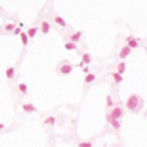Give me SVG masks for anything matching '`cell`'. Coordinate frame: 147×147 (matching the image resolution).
<instances>
[{"instance_id": "obj_1", "label": "cell", "mask_w": 147, "mask_h": 147, "mask_svg": "<svg viewBox=\"0 0 147 147\" xmlns=\"http://www.w3.org/2000/svg\"><path fill=\"white\" fill-rule=\"evenodd\" d=\"M144 106V101H142V98H141L139 95H130L127 98V101H125V108H127L130 112H139L141 111V108Z\"/></svg>"}, {"instance_id": "obj_2", "label": "cell", "mask_w": 147, "mask_h": 147, "mask_svg": "<svg viewBox=\"0 0 147 147\" xmlns=\"http://www.w3.org/2000/svg\"><path fill=\"white\" fill-rule=\"evenodd\" d=\"M57 71L60 76H70L73 73V65L70 63L68 60H62L57 67Z\"/></svg>"}, {"instance_id": "obj_3", "label": "cell", "mask_w": 147, "mask_h": 147, "mask_svg": "<svg viewBox=\"0 0 147 147\" xmlns=\"http://www.w3.org/2000/svg\"><path fill=\"white\" fill-rule=\"evenodd\" d=\"M123 117V109L120 106H112L111 111L108 112V120L111 119H122Z\"/></svg>"}, {"instance_id": "obj_4", "label": "cell", "mask_w": 147, "mask_h": 147, "mask_svg": "<svg viewBox=\"0 0 147 147\" xmlns=\"http://www.w3.org/2000/svg\"><path fill=\"white\" fill-rule=\"evenodd\" d=\"M51 22H49V21H43V22H41L40 24V32H41V35H48L49 32H51Z\"/></svg>"}, {"instance_id": "obj_5", "label": "cell", "mask_w": 147, "mask_h": 147, "mask_svg": "<svg viewBox=\"0 0 147 147\" xmlns=\"http://www.w3.org/2000/svg\"><path fill=\"white\" fill-rule=\"evenodd\" d=\"M131 51H133V49H131L128 45H125L122 49H120V52H119V59H120V60H123V59H127L128 55L131 54Z\"/></svg>"}, {"instance_id": "obj_6", "label": "cell", "mask_w": 147, "mask_h": 147, "mask_svg": "<svg viewBox=\"0 0 147 147\" xmlns=\"http://www.w3.org/2000/svg\"><path fill=\"white\" fill-rule=\"evenodd\" d=\"M22 111L27 112V114H37L38 112V109L32 104V103H24V104H22Z\"/></svg>"}, {"instance_id": "obj_7", "label": "cell", "mask_w": 147, "mask_h": 147, "mask_svg": "<svg viewBox=\"0 0 147 147\" xmlns=\"http://www.w3.org/2000/svg\"><path fill=\"white\" fill-rule=\"evenodd\" d=\"M52 21H54V22H55L57 25H60V27H65V29L68 27V24H67V21L63 19L62 16H59V14H54V16H52Z\"/></svg>"}, {"instance_id": "obj_8", "label": "cell", "mask_w": 147, "mask_h": 147, "mask_svg": "<svg viewBox=\"0 0 147 147\" xmlns=\"http://www.w3.org/2000/svg\"><path fill=\"white\" fill-rule=\"evenodd\" d=\"M82 38V32H73V33L68 35V40L73 41V43H79Z\"/></svg>"}, {"instance_id": "obj_9", "label": "cell", "mask_w": 147, "mask_h": 147, "mask_svg": "<svg viewBox=\"0 0 147 147\" xmlns=\"http://www.w3.org/2000/svg\"><path fill=\"white\" fill-rule=\"evenodd\" d=\"M125 41H127V45L130 46L131 49L139 48V43H138V40H136V38H133V37H127V38H125Z\"/></svg>"}, {"instance_id": "obj_10", "label": "cell", "mask_w": 147, "mask_h": 147, "mask_svg": "<svg viewBox=\"0 0 147 147\" xmlns=\"http://www.w3.org/2000/svg\"><path fill=\"white\" fill-rule=\"evenodd\" d=\"M14 74H16V68H14V65L7 67V70H5V76H7V79H13Z\"/></svg>"}, {"instance_id": "obj_11", "label": "cell", "mask_w": 147, "mask_h": 147, "mask_svg": "<svg viewBox=\"0 0 147 147\" xmlns=\"http://www.w3.org/2000/svg\"><path fill=\"white\" fill-rule=\"evenodd\" d=\"M17 92H19L21 95H27L29 93V86L25 84V82H19V84H17Z\"/></svg>"}, {"instance_id": "obj_12", "label": "cell", "mask_w": 147, "mask_h": 147, "mask_svg": "<svg viewBox=\"0 0 147 147\" xmlns=\"http://www.w3.org/2000/svg\"><path fill=\"white\" fill-rule=\"evenodd\" d=\"M65 49L67 51H78V43H73V41H65Z\"/></svg>"}, {"instance_id": "obj_13", "label": "cell", "mask_w": 147, "mask_h": 147, "mask_svg": "<svg viewBox=\"0 0 147 147\" xmlns=\"http://www.w3.org/2000/svg\"><path fill=\"white\" fill-rule=\"evenodd\" d=\"M38 30H40V25H33V27H30L27 30L29 38H35V37H37V33H38Z\"/></svg>"}, {"instance_id": "obj_14", "label": "cell", "mask_w": 147, "mask_h": 147, "mask_svg": "<svg viewBox=\"0 0 147 147\" xmlns=\"http://www.w3.org/2000/svg\"><path fill=\"white\" fill-rule=\"evenodd\" d=\"M19 37H21V41H22V46L27 48V46H29V35H27V32H21Z\"/></svg>"}, {"instance_id": "obj_15", "label": "cell", "mask_w": 147, "mask_h": 147, "mask_svg": "<svg viewBox=\"0 0 147 147\" xmlns=\"http://www.w3.org/2000/svg\"><path fill=\"white\" fill-rule=\"evenodd\" d=\"M95 79H96V76L93 74V73H87V74H86V78H84V82H86L87 86H89V84L95 82Z\"/></svg>"}, {"instance_id": "obj_16", "label": "cell", "mask_w": 147, "mask_h": 147, "mask_svg": "<svg viewBox=\"0 0 147 147\" xmlns=\"http://www.w3.org/2000/svg\"><path fill=\"white\" fill-rule=\"evenodd\" d=\"M111 76H112V79H114V82H116V84H120V82L123 81V76H122V73H119V71H116V73H111Z\"/></svg>"}, {"instance_id": "obj_17", "label": "cell", "mask_w": 147, "mask_h": 147, "mask_svg": "<svg viewBox=\"0 0 147 147\" xmlns=\"http://www.w3.org/2000/svg\"><path fill=\"white\" fill-rule=\"evenodd\" d=\"M45 125H46V127H54V125H55V117H54V116H49V117H46V120H45Z\"/></svg>"}, {"instance_id": "obj_18", "label": "cell", "mask_w": 147, "mask_h": 147, "mask_svg": "<svg viewBox=\"0 0 147 147\" xmlns=\"http://www.w3.org/2000/svg\"><path fill=\"white\" fill-rule=\"evenodd\" d=\"M82 63H84V65H87V63H90V62H92V55L89 54V52H84V54H82Z\"/></svg>"}, {"instance_id": "obj_19", "label": "cell", "mask_w": 147, "mask_h": 147, "mask_svg": "<svg viewBox=\"0 0 147 147\" xmlns=\"http://www.w3.org/2000/svg\"><path fill=\"white\" fill-rule=\"evenodd\" d=\"M14 27H16V25H14L13 22H8V24L3 25V32H5V33H10V32L14 30Z\"/></svg>"}, {"instance_id": "obj_20", "label": "cell", "mask_w": 147, "mask_h": 147, "mask_svg": "<svg viewBox=\"0 0 147 147\" xmlns=\"http://www.w3.org/2000/svg\"><path fill=\"white\" fill-rule=\"evenodd\" d=\"M108 122L112 125V128H116V130H119L120 128V119H111V120H108Z\"/></svg>"}, {"instance_id": "obj_21", "label": "cell", "mask_w": 147, "mask_h": 147, "mask_svg": "<svg viewBox=\"0 0 147 147\" xmlns=\"http://www.w3.org/2000/svg\"><path fill=\"white\" fill-rule=\"evenodd\" d=\"M125 70H127V65H125V62H120V63H117V71L119 73H125Z\"/></svg>"}, {"instance_id": "obj_22", "label": "cell", "mask_w": 147, "mask_h": 147, "mask_svg": "<svg viewBox=\"0 0 147 147\" xmlns=\"http://www.w3.org/2000/svg\"><path fill=\"white\" fill-rule=\"evenodd\" d=\"M106 106L108 108H112L114 106V101H112V96H111V95L106 96Z\"/></svg>"}, {"instance_id": "obj_23", "label": "cell", "mask_w": 147, "mask_h": 147, "mask_svg": "<svg viewBox=\"0 0 147 147\" xmlns=\"http://www.w3.org/2000/svg\"><path fill=\"white\" fill-rule=\"evenodd\" d=\"M21 32H22V27H21V25H16V27H14V30H13V33L17 37V35H19Z\"/></svg>"}, {"instance_id": "obj_24", "label": "cell", "mask_w": 147, "mask_h": 147, "mask_svg": "<svg viewBox=\"0 0 147 147\" xmlns=\"http://www.w3.org/2000/svg\"><path fill=\"white\" fill-rule=\"evenodd\" d=\"M92 142H79V147H92Z\"/></svg>"}, {"instance_id": "obj_25", "label": "cell", "mask_w": 147, "mask_h": 147, "mask_svg": "<svg viewBox=\"0 0 147 147\" xmlns=\"http://www.w3.org/2000/svg\"><path fill=\"white\" fill-rule=\"evenodd\" d=\"M5 128V123H0V130H3Z\"/></svg>"}, {"instance_id": "obj_26", "label": "cell", "mask_w": 147, "mask_h": 147, "mask_svg": "<svg viewBox=\"0 0 147 147\" xmlns=\"http://www.w3.org/2000/svg\"><path fill=\"white\" fill-rule=\"evenodd\" d=\"M2 11H3V8H2V7H0V13H2Z\"/></svg>"}, {"instance_id": "obj_27", "label": "cell", "mask_w": 147, "mask_h": 147, "mask_svg": "<svg viewBox=\"0 0 147 147\" xmlns=\"http://www.w3.org/2000/svg\"><path fill=\"white\" fill-rule=\"evenodd\" d=\"M0 24H2V17H0Z\"/></svg>"}]
</instances>
